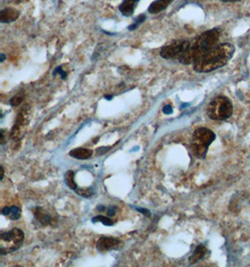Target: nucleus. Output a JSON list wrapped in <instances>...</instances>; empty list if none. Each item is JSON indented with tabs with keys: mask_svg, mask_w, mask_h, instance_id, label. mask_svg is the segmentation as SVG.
<instances>
[{
	"mask_svg": "<svg viewBox=\"0 0 250 267\" xmlns=\"http://www.w3.org/2000/svg\"><path fill=\"white\" fill-rule=\"evenodd\" d=\"M219 38L220 30L219 28H213L203 32L197 38L193 45H190L188 51L179 58V62L183 65L196 63L219 45Z\"/></svg>",
	"mask_w": 250,
	"mask_h": 267,
	"instance_id": "nucleus-1",
	"label": "nucleus"
},
{
	"mask_svg": "<svg viewBox=\"0 0 250 267\" xmlns=\"http://www.w3.org/2000/svg\"><path fill=\"white\" fill-rule=\"evenodd\" d=\"M235 48L231 43H221L216 46L199 61L193 64V69L198 73H207L220 69L229 63L233 57Z\"/></svg>",
	"mask_w": 250,
	"mask_h": 267,
	"instance_id": "nucleus-2",
	"label": "nucleus"
},
{
	"mask_svg": "<svg viewBox=\"0 0 250 267\" xmlns=\"http://www.w3.org/2000/svg\"><path fill=\"white\" fill-rule=\"evenodd\" d=\"M216 139V134L207 127H199L194 131L191 140V149L199 159L206 157L208 148Z\"/></svg>",
	"mask_w": 250,
	"mask_h": 267,
	"instance_id": "nucleus-3",
	"label": "nucleus"
},
{
	"mask_svg": "<svg viewBox=\"0 0 250 267\" xmlns=\"http://www.w3.org/2000/svg\"><path fill=\"white\" fill-rule=\"evenodd\" d=\"M233 113V105L231 101L224 96L215 98L209 103L207 115L213 120L222 121L231 117Z\"/></svg>",
	"mask_w": 250,
	"mask_h": 267,
	"instance_id": "nucleus-4",
	"label": "nucleus"
},
{
	"mask_svg": "<svg viewBox=\"0 0 250 267\" xmlns=\"http://www.w3.org/2000/svg\"><path fill=\"white\" fill-rule=\"evenodd\" d=\"M25 240V235L22 230H12L2 233L0 236V254L6 255L18 250Z\"/></svg>",
	"mask_w": 250,
	"mask_h": 267,
	"instance_id": "nucleus-5",
	"label": "nucleus"
},
{
	"mask_svg": "<svg viewBox=\"0 0 250 267\" xmlns=\"http://www.w3.org/2000/svg\"><path fill=\"white\" fill-rule=\"evenodd\" d=\"M190 47V43L188 40L185 39H178L172 42L171 45L163 46L160 50V57L164 59H175L179 58L188 51Z\"/></svg>",
	"mask_w": 250,
	"mask_h": 267,
	"instance_id": "nucleus-6",
	"label": "nucleus"
},
{
	"mask_svg": "<svg viewBox=\"0 0 250 267\" xmlns=\"http://www.w3.org/2000/svg\"><path fill=\"white\" fill-rule=\"evenodd\" d=\"M28 122H29V107L25 106V108L21 110L19 115L17 116L16 122L13 126L11 134L13 140H19L24 136Z\"/></svg>",
	"mask_w": 250,
	"mask_h": 267,
	"instance_id": "nucleus-7",
	"label": "nucleus"
},
{
	"mask_svg": "<svg viewBox=\"0 0 250 267\" xmlns=\"http://www.w3.org/2000/svg\"><path fill=\"white\" fill-rule=\"evenodd\" d=\"M122 246V242L117 238L101 236L97 243V249L100 252H106L113 249H118Z\"/></svg>",
	"mask_w": 250,
	"mask_h": 267,
	"instance_id": "nucleus-8",
	"label": "nucleus"
},
{
	"mask_svg": "<svg viewBox=\"0 0 250 267\" xmlns=\"http://www.w3.org/2000/svg\"><path fill=\"white\" fill-rule=\"evenodd\" d=\"M20 12L13 8H5L0 12V22L2 24H10L19 18Z\"/></svg>",
	"mask_w": 250,
	"mask_h": 267,
	"instance_id": "nucleus-9",
	"label": "nucleus"
},
{
	"mask_svg": "<svg viewBox=\"0 0 250 267\" xmlns=\"http://www.w3.org/2000/svg\"><path fill=\"white\" fill-rule=\"evenodd\" d=\"M139 2L140 0H123L122 4L119 6V11L125 17H131Z\"/></svg>",
	"mask_w": 250,
	"mask_h": 267,
	"instance_id": "nucleus-10",
	"label": "nucleus"
},
{
	"mask_svg": "<svg viewBox=\"0 0 250 267\" xmlns=\"http://www.w3.org/2000/svg\"><path fill=\"white\" fill-rule=\"evenodd\" d=\"M173 2L174 0H155L148 8V12L151 14L161 13L164 10H166Z\"/></svg>",
	"mask_w": 250,
	"mask_h": 267,
	"instance_id": "nucleus-11",
	"label": "nucleus"
},
{
	"mask_svg": "<svg viewBox=\"0 0 250 267\" xmlns=\"http://www.w3.org/2000/svg\"><path fill=\"white\" fill-rule=\"evenodd\" d=\"M93 151L88 148H77L69 152V156L77 159H88L91 158Z\"/></svg>",
	"mask_w": 250,
	"mask_h": 267,
	"instance_id": "nucleus-12",
	"label": "nucleus"
},
{
	"mask_svg": "<svg viewBox=\"0 0 250 267\" xmlns=\"http://www.w3.org/2000/svg\"><path fill=\"white\" fill-rule=\"evenodd\" d=\"M2 215L9 216L13 220H17L21 217V210L17 206H6L2 209Z\"/></svg>",
	"mask_w": 250,
	"mask_h": 267,
	"instance_id": "nucleus-13",
	"label": "nucleus"
},
{
	"mask_svg": "<svg viewBox=\"0 0 250 267\" xmlns=\"http://www.w3.org/2000/svg\"><path fill=\"white\" fill-rule=\"evenodd\" d=\"M206 252L207 248H205L204 245H200V246H198V247L196 248V249H195L193 254L191 255V257L189 258L190 263H196L197 261L201 260V259L204 257V255H205Z\"/></svg>",
	"mask_w": 250,
	"mask_h": 267,
	"instance_id": "nucleus-14",
	"label": "nucleus"
},
{
	"mask_svg": "<svg viewBox=\"0 0 250 267\" xmlns=\"http://www.w3.org/2000/svg\"><path fill=\"white\" fill-rule=\"evenodd\" d=\"M35 217L38 219L39 223H43V224H52V220H53V217L47 214L44 209L41 208H37L35 211Z\"/></svg>",
	"mask_w": 250,
	"mask_h": 267,
	"instance_id": "nucleus-15",
	"label": "nucleus"
},
{
	"mask_svg": "<svg viewBox=\"0 0 250 267\" xmlns=\"http://www.w3.org/2000/svg\"><path fill=\"white\" fill-rule=\"evenodd\" d=\"M65 182L67 186L69 187V189L76 191L77 190V185H76L75 181H74V172L72 171H69L66 172L65 174Z\"/></svg>",
	"mask_w": 250,
	"mask_h": 267,
	"instance_id": "nucleus-16",
	"label": "nucleus"
},
{
	"mask_svg": "<svg viewBox=\"0 0 250 267\" xmlns=\"http://www.w3.org/2000/svg\"><path fill=\"white\" fill-rule=\"evenodd\" d=\"M145 19H146V16H145V14H140V15L138 16L137 18L135 19L134 23L132 24V26H129V30L133 31V30L137 29L138 27H139V26H141V25L144 23V21H145Z\"/></svg>",
	"mask_w": 250,
	"mask_h": 267,
	"instance_id": "nucleus-17",
	"label": "nucleus"
},
{
	"mask_svg": "<svg viewBox=\"0 0 250 267\" xmlns=\"http://www.w3.org/2000/svg\"><path fill=\"white\" fill-rule=\"evenodd\" d=\"M92 223H101L106 226H113V221L111 218L103 216H95L94 218L92 219Z\"/></svg>",
	"mask_w": 250,
	"mask_h": 267,
	"instance_id": "nucleus-18",
	"label": "nucleus"
},
{
	"mask_svg": "<svg viewBox=\"0 0 250 267\" xmlns=\"http://www.w3.org/2000/svg\"><path fill=\"white\" fill-rule=\"evenodd\" d=\"M23 100H24V98L22 96H16V97H13L10 102H11L12 106H18L19 104H21V102H23Z\"/></svg>",
	"mask_w": 250,
	"mask_h": 267,
	"instance_id": "nucleus-19",
	"label": "nucleus"
},
{
	"mask_svg": "<svg viewBox=\"0 0 250 267\" xmlns=\"http://www.w3.org/2000/svg\"><path fill=\"white\" fill-rule=\"evenodd\" d=\"M78 194L81 195V196H84V197H89L91 196V194L93 193V191L92 190H89V189H87V190H78L77 191Z\"/></svg>",
	"mask_w": 250,
	"mask_h": 267,
	"instance_id": "nucleus-20",
	"label": "nucleus"
},
{
	"mask_svg": "<svg viewBox=\"0 0 250 267\" xmlns=\"http://www.w3.org/2000/svg\"><path fill=\"white\" fill-rule=\"evenodd\" d=\"M57 73H59V74H60V76H61V78H62V79H66V78H67V72H66V71H64L61 67H58L57 70L54 71V74H55V75H56Z\"/></svg>",
	"mask_w": 250,
	"mask_h": 267,
	"instance_id": "nucleus-21",
	"label": "nucleus"
},
{
	"mask_svg": "<svg viewBox=\"0 0 250 267\" xmlns=\"http://www.w3.org/2000/svg\"><path fill=\"white\" fill-rule=\"evenodd\" d=\"M163 112H164V114H166V115H170V114L173 113V107H172L171 105H165V106L163 107Z\"/></svg>",
	"mask_w": 250,
	"mask_h": 267,
	"instance_id": "nucleus-22",
	"label": "nucleus"
},
{
	"mask_svg": "<svg viewBox=\"0 0 250 267\" xmlns=\"http://www.w3.org/2000/svg\"><path fill=\"white\" fill-rule=\"evenodd\" d=\"M5 144V130L1 129V145Z\"/></svg>",
	"mask_w": 250,
	"mask_h": 267,
	"instance_id": "nucleus-23",
	"label": "nucleus"
},
{
	"mask_svg": "<svg viewBox=\"0 0 250 267\" xmlns=\"http://www.w3.org/2000/svg\"><path fill=\"white\" fill-rule=\"evenodd\" d=\"M108 215L110 216H113L115 215V210H114V207H110L109 210H108Z\"/></svg>",
	"mask_w": 250,
	"mask_h": 267,
	"instance_id": "nucleus-24",
	"label": "nucleus"
},
{
	"mask_svg": "<svg viewBox=\"0 0 250 267\" xmlns=\"http://www.w3.org/2000/svg\"><path fill=\"white\" fill-rule=\"evenodd\" d=\"M139 211L140 212H142V213H144V214H145V215H147V216H149L150 215V213L147 211L146 209H139Z\"/></svg>",
	"mask_w": 250,
	"mask_h": 267,
	"instance_id": "nucleus-25",
	"label": "nucleus"
},
{
	"mask_svg": "<svg viewBox=\"0 0 250 267\" xmlns=\"http://www.w3.org/2000/svg\"><path fill=\"white\" fill-rule=\"evenodd\" d=\"M4 177V168L3 166H1V180Z\"/></svg>",
	"mask_w": 250,
	"mask_h": 267,
	"instance_id": "nucleus-26",
	"label": "nucleus"
},
{
	"mask_svg": "<svg viewBox=\"0 0 250 267\" xmlns=\"http://www.w3.org/2000/svg\"><path fill=\"white\" fill-rule=\"evenodd\" d=\"M220 1H222V2H238L240 0H220Z\"/></svg>",
	"mask_w": 250,
	"mask_h": 267,
	"instance_id": "nucleus-27",
	"label": "nucleus"
},
{
	"mask_svg": "<svg viewBox=\"0 0 250 267\" xmlns=\"http://www.w3.org/2000/svg\"><path fill=\"white\" fill-rule=\"evenodd\" d=\"M5 58H6L5 55H4V54H1V59H0V61H1V62H3V61L5 60Z\"/></svg>",
	"mask_w": 250,
	"mask_h": 267,
	"instance_id": "nucleus-28",
	"label": "nucleus"
},
{
	"mask_svg": "<svg viewBox=\"0 0 250 267\" xmlns=\"http://www.w3.org/2000/svg\"><path fill=\"white\" fill-rule=\"evenodd\" d=\"M104 98H105L106 100H109V101H110V100H112V98H113V97H112V96H105Z\"/></svg>",
	"mask_w": 250,
	"mask_h": 267,
	"instance_id": "nucleus-29",
	"label": "nucleus"
}]
</instances>
